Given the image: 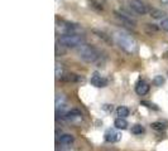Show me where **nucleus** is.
Masks as SVG:
<instances>
[{"instance_id":"nucleus-1","label":"nucleus","mask_w":168,"mask_h":151,"mask_svg":"<svg viewBox=\"0 0 168 151\" xmlns=\"http://www.w3.org/2000/svg\"><path fill=\"white\" fill-rule=\"evenodd\" d=\"M114 41L121 48L124 52L133 54L136 49V43L134 41V38H131L129 34L124 33V32H116L114 34Z\"/></svg>"},{"instance_id":"nucleus-2","label":"nucleus","mask_w":168,"mask_h":151,"mask_svg":"<svg viewBox=\"0 0 168 151\" xmlns=\"http://www.w3.org/2000/svg\"><path fill=\"white\" fill-rule=\"evenodd\" d=\"M76 53H77L78 58L83 62H86V63H95L97 58H99L97 51L94 47H91L90 44H86V43H83L80 47H77Z\"/></svg>"},{"instance_id":"nucleus-3","label":"nucleus","mask_w":168,"mask_h":151,"mask_svg":"<svg viewBox=\"0 0 168 151\" xmlns=\"http://www.w3.org/2000/svg\"><path fill=\"white\" fill-rule=\"evenodd\" d=\"M85 38L81 34H61L58 42L65 48H77L83 44Z\"/></svg>"},{"instance_id":"nucleus-4","label":"nucleus","mask_w":168,"mask_h":151,"mask_svg":"<svg viewBox=\"0 0 168 151\" xmlns=\"http://www.w3.org/2000/svg\"><path fill=\"white\" fill-rule=\"evenodd\" d=\"M61 118L63 120V121H66V122H70V123H78V122L82 121L83 117H82V112L80 110L72 108V110L67 111V112L62 113Z\"/></svg>"},{"instance_id":"nucleus-5","label":"nucleus","mask_w":168,"mask_h":151,"mask_svg":"<svg viewBox=\"0 0 168 151\" xmlns=\"http://www.w3.org/2000/svg\"><path fill=\"white\" fill-rule=\"evenodd\" d=\"M57 30L61 32V34H81L82 32V29L77 24L66 23V21H62L60 25H57Z\"/></svg>"},{"instance_id":"nucleus-6","label":"nucleus","mask_w":168,"mask_h":151,"mask_svg":"<svg viewBox=\"0 0 168 151\" xmlns=\"http://www.w3.org/2000/svg\"><path fill=\"white\" fill-rule=\"evenodd\" d=\"M129 6L133 11L139 15H145L147 13H149V9L147 8V5L143 1H140V0H130Z\"/></svg>"},{"instance_id":"nucleus-7","label":"nucleus","mask_w":168,"mask_h":151,"mask_svg":"<svg viewBox=\"0 0 168 151\" xmlns=\"http://www.w3.org/2000/svg\"><path fill=\"white\" fill-rule=\"evenodd\" d=\"M114 14H115V18H116L121 24L129 26V28H135V20H133L129 15L124 14L123 11H115Z\"/></svg>"},{"instance_id":"nucleus-8","label":"nucleus","mask_w":168,"mask_h":151,"mask_svg":"<svg viewBox=\"0 0 168 151\" xmlns=\"http://www.w3.org/2000/svg\"><path fill=\"white\" fill-rule=\"evenodd\" d=\"M90 83L92 84L94 87H97V88H103V87H106L108 84V81L101 76L99 72H94L90 78Z\"/></svg>"},{"instance_id":"nucleus-9","label":"nucleus","mask_w":168,"mask_h":151,"mask_svg":"<svg viewBox=\"0 0 168 151\" xmlns=\"http://www.w3.org/2000/svg\"><path fill=\"white\" fill-rule=\"evenodd\" d=\"M73 142H75V137L71 134H63V135H61V137L58 139V145L61 146L62 150L70 149Z\"/></svg>"},{"instance_id":"nucleus-10","label":"nucleus","mask_w":168,"mask_h":151,"mask_svg":"<svg viewBox=\"0 0 168 151\" xmlns=\"http://www.w3.org/2000/svg\"><path fill=\"white\" fill-rule=\"evenodd\" d=\"M104 139L106 142H118L119 140L121 139V135L119 134L116 130H114V128H109V130H106L105 135H104Z\"/></svg>"},{"instance_id":"nucleus-11","label":"nucleus","mask_w":168,"mask_h":151,"mask_svg":"<svg viewBox=\"0 0 168 151\" xmlns=\"http://www.w3.org/2000/svg\"><path fill=\"white\" fill-rule=\"evenodd\" d=\"M135 92L138 93L139 96L147 95V93L149 92V86H148V83H147V82H144V81H139L138 83H136V86H135Z\"/></svg>"},{"instance_id":"nucleus-12","label":"nucleus","mask_w":168,"mask_h":151,"mask_svg":"<svg viewBox=\"0 0 168 151\" xmlns=\"http://www.w3.org/2000/svg\"><path fill=\"white\" fill-rule=\"evenodd\" d=\"M66 107V96L63 93H57L56 95V111L58 112V111L63 110Z\"/></svg>"},{"instance_id":"nucleus-13","label":"nucleus","mask_w":168,"mask_h":151,"mask_svg":"<svg viewBox=\"0 0 168 151\" xmlns=\"http://www.w3.org/2000/svg\"><path fill=\"white\" fill-rule=\"evenodd\" d=\"M61 81L62 82H80V81H83V78L75 73H65L62 76Z\"/></svg>"},{"instance_id":"nucleus-14","label":"nucleus","mask_w":168,"mask_h":151,"mask_svg":"<svg viewBox=\"0 0 168 151\" xmlns=\"http://www.w3.org/2000/svg\"><path fill=\"white\" fill-rule=\"evenodd\" d=\"M149 15L153 18V19H166V13L163 10H159V9H156V8H152L149 9Z\"/></svg>"},{"instance_id":"nucleus-15","label":"nucleus","mask_w":168,"mask_h":151,"mask_svg":"<svg viewBox=\"0 0 168 151\" xmlns=\"http://www.w3.org/2000/svg\"><path fill=\"white\" fill-rule=\"evenodd\" d=\"M114 126L119 128V130H125V128L128 127V122L125 118H121V117H118L116 120L114 121Z\"/></svg>"},{"instance_id":"nucleus-16","label":"nucleus","mask_w":168,"mask_h":151,"mask_svg":"<svg viewBox=\"0 0 168 151\" xmlns=\"http://www.w3.org/2000/svg\"><path fill=\"white\" fill-rule=\"evenodd\" d=\"M116 115L121 118H125L129 116V108L125 107V106H120V107L116 108Z\"/></svg>"},{"instance_id":"nucleus-17","label":"nucleus","mask_w":168,"mask_h":151,"mask_svg":"<svg viewBox=\"0 0 168 151\" xmlns=\"http://www.w3.org/2000/svg\"><path fill=\"white\" fill-rule=\"evenodd\" d=\"M150 127H152L153 130H156V131H164L166 128H167L166 123H163V122H159V121L152 122V123H150Z\"/></svg>"},{"instance_id":"nucleus-18","label":"nucleus","mask_w":168,"mask_h":151,"mask_svg":"<svg viewBox=\"0 0 168 151\" xmlns=\"http://www.w3.org/2000/svg\"><path fill=\"white\" fill-rule=\"evenodd\" d=\"M164 82H166V79H164L163 76H156V77L153 78V83H154V86H157V87L163 86Z\"/></svg>"},{"instance_id":"nucleus-19","label":"nucleus","mask_w":168,"mask_h":151,"mask_svg":"<svg viewBox=\"0 0 168 151\" xmlns=\"http://www.w3.org/2000/svg\"><path fill=\"white\" fill-rule=\"evenodd\" d=\"M63 74H65V71H63V67H62V64L56 63V79H61Z\"/></svg>"},{"instance_id":"nucleus-20","label":"nucleus","mask_w":168,"mask_h":151,"mask_svg":"<svg viewBox=\"0 0 168 151\" xmlns=\"http://www.w3.org/2000/svg\"><path fill=\"white\" fill-rule=\"evenodd\" d=\"M144 132V127L141 125H134L131 127V134L134 135H141Z\"/></svg>"},{"instance_id":"nucleus-21","label":"nucleus","mask_w":168,"mask_h":151,"mask_svg":"<svg viewBox=\"0 0 168 151\" xmlns=\"http://www.w3.org/2000/svg\"><path fill=\"white\" fill-rule=\"evenodd\" d=\"M159 26L164 30V32H167L168 33V18H166V19H163L162 21H161V24H159Z\"/></svg>"},{"instance_id":"nucleus-22","label":"nucleus","mask_w":168,"mask_h":151,"mask_svg":"<svg viewBox=\"0 0 168 151\" xmlns=\"http://www.w3.org/2000/svg\"><path fill=\"white\" fill-rule=\"evenodd\" d=\"M94 33L97 34V37L101 38V39H104L105 42H109V37H106V34L103 33V32H99V30H94Z\"/></svg>"},{"instance_id":"nucleus-23","label":"nucleus","mask_w":168,"mask_h":151,"mask_svg":"<svg viewBox=\"0 0 168 151\" xmlns=\"http://www.w3.org/2000/svg\"><path fill=\"white\" fill-rule=\"evenodd\" d=\"M141 105H144V106H147L148 108H153V110H158V107L154 103H150V102L148 101H141Z\"/></svg>"},{"instance_id":"nucleus-24","label":"nucleus","mask_w":168,"mask_h":151,"mask_svg":"<svg viewBox=\"0 0 168 151\" xmlns=\"http://www.w3.org/2000/svg\"><path fill=\"white\" fill-rule=\"evenodd\" d=\"M63 53H65V51H63V49L60 51V44L57 43V44H56V57H60L61 54H63Z\"/></svg>"},{"instance_id":"nucleus-25","label":"nucleus","mask_w":168,"mask_h":151,"mask_svg":"<svg viewBox=\"0 0 168 151\" xmlns=\"http://www.w3.org/2000/svg\"><path fill=\"white\" fill-rule=\"evenodd\" d=\"M162 4H164V5H168V0H159Z\"/></svg>"},{"instance_id":"nucleus-26","label":"nucleus","mask_w":168,"mask_h":151,"mask_svg":"<svg viewBox=\"0 0 168 151\" xmlns=\"http://www.w3.org/2000/svg\"><path fill=\"white\" fill-rule=\"evenodd\" d=\"M61 151H66V150H61Z\"/></svg>"}]
</instances>
